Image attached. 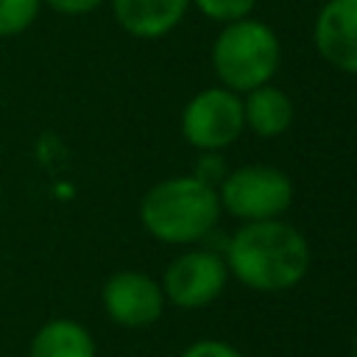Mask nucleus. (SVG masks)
Returning <instances> with one entry per match:
<instances>
[{"label": "nucleus", "instance_id": "f257e3e1", "mask_svg": "<svg viewBox=\"0 0 357 357\" xmlns=\"http://www.w3.org/2000/svg\"><path fill=\"white\" fill-rule=\"evenodd\" d=\"M229 276L257 293L296 287L312 262L307 237L282 218L248 220L223 245Z\"/></svg>", "mask_w": 357, "mask_h": 357}, {"label": "nucleus", "instance_id": "f03ea898", "mask_svg": "<svg viewBox=\"0 0 357 357\" xmlns=\"http://www.w3.org/2000/svg\"><path fill=\"white\" fill-rule=\"evenodd\" d=\"M218 187L198 176H170L153 184L139 201L142 229L167 245H192L206 240L220 220Z\"/></svg>", "mask_w": 357, "mask_h": 357}, {"label": "nucleus", "instance_id": "7ed1b4c3", "mask_svg": "<svg viewBox=\"0 0 357 357\" xmlns=\"http://www.w3.org/2000/svg\"><path fill=\"white\" fill-rule=\"evenodd\" d=\"M209 59L220 86L245 95L262 84H271V78L279 70L282 47L279 36L268 22L243 17L226 22L218 31Z\"/></svg>", "mask_w": 357, "mask_h": 357}, {"label": "nucleus", "instance_id": "20e7f679", "mask_svg": "<svg viewBox=\"0 0 357 357\" xmlns=\"http://www.w3.org/2000/svg\"><path fill=\"white\" fill-rule=\"evenodd\" d=\"M220 209L231 218L248 220H271L282 218L293 204V181L284 170L271 165H243L229 170L218 184Z\"/></svg>", "mask_w": 357, "mask_h": 357}, {"label": "nucleus", "instance_id": "39448f33", "mask_svg": "<svg viewBox=\"0 0 357 357\" xmlns=\"http://www.w3.org/2000/svg\"><path fill=\"white\" fill-rule=\"evenodd\" d=\"M181 137L195 151H223L245 131L243 95L226 86L201 89L181 109Z\"/></svg>", "mask_w": 357, "mask_h": 357}, {"label": "nucleus", "instance_id": "423d86ee", "mask_svg": "<svg viewBox=\"0 0 357 357\" xmlns=\"http://www.w3.org/2000/svg\"><path fill=\"white\" fill-rule=\"evenodd\" d=\"M229 282L223 254L212 248H190L178 254L162 273V293L178 310H201L212 304Z\"/></svg>", "mask_w": 357, "mask_h": 357}, {"label": "nucleus", "instance_id": "0eeeda50", "mask_svg": "<svg viewBox=\"0 0 357 357\" xmlns=\"http://www.w3.org/2000/svg\"><path fill=\"white\" fill-rule=\"evenodd\" d=\"M100 304L106 315L126 329H145L165 312L162 284L142 271H117L100 287Z\"/></svg>", "mask_w": 357, "mask_h": 357}, {"label": "nucleus", "instance_id": "6e6552de", "mask_svg": "<svg viewBox=\"0 0 357 357\" xmlns=\"http://www.w3.org/2000/svg\"><path fill=\"white\" fill-rule=\"evenodd\" d=\"M312 42L329 67L357 75V0H324L312 22Z\"/></svg>", "mask_w": 357, "mask_h": 357}, {"label": "nucleus", "instance_id": "1a4fd4ad", "mask_svg": "<svg viewBox=\"0 0 357 357\" xmlns=\"http://www.w3.org/2000/svg\"><path fill=\"white\" fill-rule=\"evenodd\" d=\"M117 25L137 39L167 36L187 14L190 0H109Z\"/></svg>", "mask_w": 357, "mask_h": 357}, {"label": "nucleus", "instance_id": "9d476101", "mask_svg": "<svg viewBox=\"0 0 357 357\" xmlns=\"http://www.w3.org/2000/svg\"><path fill=\"white\" fill-rule=\"evenodd\" d=\"M243 117H245V128H251L257 137L273 139L290 128L293 100L284 89L273 84H262L243 95Z\"/></svg>", "mask_w": 357, "mask_h": 357}, {"label": "nucleus", "instance_id": "9b49d317", "mask_svg": "<svg viewBox=\"0 0 357 357\" xmlns=\"http://www.w3.org/2000/svg\"><path fill=\"white\" fill-rule=\"evenodd\" d=\"M28 357H98V349L84 324L73 318H50L33 332Z\"/></svg>", "mask_w": 357, "mask_h": 357}, {"label": "nucleus", "instance_id": "f8f14e48", "mask_svg": "<svg viewBox=\"0 0 357 357\" xmlns=\"http://www.w3.org/2000/svg\"><path fill=\"white\" fill-rule=\"evenodd\" d=\"M42 11V0H0V36L28 31Z\"/></svg>", "mask_w": 357, "mask_h": 357}, {"label": "nucleus", "instance_id": "ddd939ff", "mask_svg": "<svg viewBox=\"0 0 357 357\" xmlns=\"http://www.w3.org/2000/svg\"><path fill=\"white\" fill-rule=\"evenodd\" d=\"M190 6H195L206 20L226 25V22L251 17L257 0H190Z\"/></svg>", "mask_w": 357, "mask_h": 357}, {"label": "nucleus", "instance_id": "4468645a", "mask_svg": "<svg viewBox=\"0 0 357 357\" xmlns=\"http://www.w3.org/2000/svg\"><path fill=\"white\" fill-rule=\"evenodd\" d=\"M198 153H201V156H198V162H195V173H192V176H198L201 181L218 187V184L223 181V176L229 173V170H226V162H223V156H220V151H198Z\"/></svg>", "mask_w": 357, "mask_h": 357}, {"label": "nucleus", "instance_id": "2eb2a0df", "mask_svg": "<svg viewBox=\"0 0 357 357\" xmlns=\"http://www.w3.org/2000/svg\"><path fill=\"white\" fill-rule=\"evenodd\" d=\"M181 357H243V351L226 340H218V337H204V340H195L190 343Z\"/></svg>", "mask_w": 357, "mask_h": 357}, {"label": "nucleus", "instance_id": "dca6fc26", "mask_svg": "<svg viewBox=\"0 0 357 357\" xmlns=\"http://www.w3.org/2000/svg\"><path fill=\"white\" fill-rule=\"evenodd\" d=\"M103 3H109V0H42V6H50L53 11H59V14H70V17L89 14V11L100 8Z\"/></svg>", "mask_w": 357, "mask_h": 357}]
</instances>
